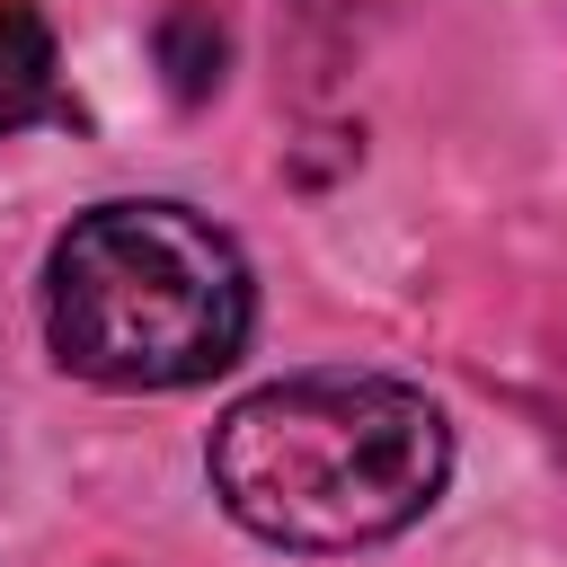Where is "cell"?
<instances>
[{"mask_svg": "<svg viewBox=\"0 0 567 567\" xmlns=\"http://www.w3.org/2000/svg\"><path fill=\"white\" fill-rule=\"evenodd\" d=\"M62 97V53L35 0H0V142L27 133L35 115H53Z\"/></svg>", "mask_w": 567, "mask_h": 567, "instance_id": "cell-3", "label": "cell"}, {"mask_svg": "<svg viewBox=\"0 0 567 567\" xmlns=\"http://www.w3.org/2000/svg\"><path fill=\"white\" fill-rule=\"evenodd\" d=\"M221 53H230V35H221L213 0H168V18H159L168 89H177V97H213V89H221Z\"/></svg>", "mask_w": 567, "mask_h": 567, "instance_id": "cell-4", "label": "cell"}, {"mask_svg": "<svg viewBox=\"0 0 567 567\" xmlns=\"http://www.w3.org/2000/svg\"><path fill=\"white\" fill-rule=\"evenodd\" d=\"M257 319L248 257L186 204H97L53 239L44 337L97 390H186L239 363Z\"/></svg>", "mask_w": 567, "mask_h": 567, "instance_id": "cell-2", "label": "cell"}, {"mask_svg": "<svg viewBox=\"0 0 567 567\" xmlns=\"http://www.w3.org/2000/svg\"><path fill=\"white\" fill-rule=\"evenodd\" d=\"M204 470L239 532L275 549H363L443 496L452 425L390 372H292L213 425Z\"/></svg>", "mask_w": 567, "mask_h": 567, "instance_id": "cell-1", "label": "cell"}]
</instances>
